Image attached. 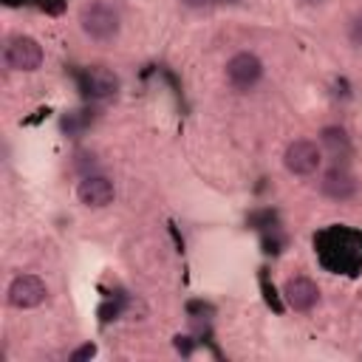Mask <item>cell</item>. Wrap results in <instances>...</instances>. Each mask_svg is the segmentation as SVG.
<instances>
[{
    "label": "cell",
    "instance_id": "cell-1",
    "mask_svg": "<svg viewBox=\"0 0 362 362\" xmlns=\"http://www.w3.org/2000/svg\"><path fill=\"white\" fill-rule=\"evenodd\" d=\"M79 28L96 42H110L119 34V14L105 0H90L79 8Z\"/></svg>",
    "mask_w": 362,
    "mask_h": 362
},
{
    "label": "cell",
    "instance_id": "cell-2",
    "mask_svg": "<svg viewBox=\"0 0 362 362\" xmlns=\"http://www.w3.org/2000/svg\"><path fill=\"white\" fill-rule=\"evenodd\" d=\"M42 59H45L42 45L34 37H28V34L11 37L6 42V48H3V62L11 71H37L42 65Z\"/></svg>",
    "mask_w": 362,
    "mask_h": 362
},
{
    "label": "cell",
    "instance_id": "cell-3",
    "mask_svg": "<svg viewBox=\"0 0 362 362\" xmlns=\"http://www.w3.org/2000/svg\"><path fill=\"white\" fill-rule=\"evenodd\" d=\"M322 164V150L311 139H294L283 153V167L291 175H311Z\"/></svg>",
    "mask_w": 362,
    "mask_h": 362
},
{
    "label": "cell",
    "instance_id": "cell-4",
    "mask_svg": "<svg viewBox=\"0 0 362 362\" xmlns=\"http://www.w3.org/2000/svg\"><path fill=\"white\" fill-rule=\"evenodd\" d=\"M263 76V62L257 54L252 51H238L235 57H229L226 62V82L235 88V90H249L260 82Z\"/></svg>",
    "mask_w": 362,
    "mask_h": 362
},
{
    "label": "cell",
    "instance_id": "cell-5",
    "mask_svg": "<svg viewBox=\"0 0 362 362\" xmlns=\"http://www.w3.org/2000/svg\"><path fill=\"white\" fill-rule=\"evenodd\" d=\"M48 297V288L45 283L37 277V274H17L11 283H8V291H6V300L11 308H37L42 305Z\"/></svg>",
    "mask_w": 362,
    "mask_h": 362
},
{
    "label": "cell",
    "instance_id": "cell-6",
    "mask_svg": "<svg viewBox=\"0 0 362 362\" xmlns=\"http://www.w3.org/2000/svg\"><path fill=\"white\" fill-rule=\"evenodd\" d=\"M76 198L82 206H90V209H102L107 204H113L116 198V187L107 175H85L76 187Z\"/></svg>",
    "mask_w": 362,
    "mask_h": 362
},
{
    "label": "cell",
    "instance_id": "cell-7",
    "mask_svg": "<svg viewBox=\"0 0 362 362\" xmlns=\"http://www.w3.org/2000/svg\"><path fill=\"white\" fill-rule=\"evenodd\" d=\"M283 300L294 311H311L320 303V288L311 277H288L283 283Z\"/></svg>",
    "mask_w": 362,
    "mask_h": 362
},
{
    "label": "cell",
    "instance_id": "cell-8",
    "mask_svg": "<svg viewBox=\"0 0 362 362\" xmlns=\"http://www.w3.org/2000/svg\"><path fill=\"white\" fill-rule=\"evenodd\" d=\"M356 189H359V181L345 167H339V164L337 167H328L322 173V178H320V192L328 195V198H334V201H348V198L356 195Z\"/></svg>",
    "mask_w": 362,
    "mask_h": 362
},
{
    "label": "cell",
    "instance_id": "cell-9",
    "mask_svg": "<svg viewBox=\"0 0 362 362\" xmlns=\"http://www.w3.org/2000/svg\"><path fill=\"white\" fill-rule=\"evenodd\" d=\"M119 85H122L119 76L105 65H93V68H88L82 74V90L90 99H107V96H113L119 90Z\"/></svg>",
    "mask_w": 362,
    "mask_h": 362
},
{
    "label": "cell",
    "instance_id": "cell-10",
    "mask_svg": "<svg viewBox=\"0 0 362 362\" xmlns=\"http://www.w3.org/2000/svg\"><path fill=\"white\" fill-rule=\"evenodd\" d=\"M320 141H322L328 150H334V153L348 150V136H345V130H342V127H322Z\"/></svg>",
    "mask_w": 362,
    "mask_h": 362
},
{
    "label": "cell",
    "instance_id": "cell-11",
    "mask_svg": "<svg viewBox=\"0 0 362 362\" xmlns=\"http://www.w3.org/2000/svg\"><path fill=\"white\" fill-rule=\"evenodd\" d=\"M348 40H351L356 48H362V11L351 17V23H348Z\"/></svg>",
    "mask_w": 362,
    "mask_h": 362
},
{
    "label": "cell",
    "instance_id": "cell-12",
    "mask_svg": "<svg viewBox=\"0 0 362 362\" xmlns=\"http://www.w3.org/2000/svg\"><path fill=\"white\" fill-rule=\"evenodd\" d=\"M96 354V345L93 342H85V345H79L74 354H71V362H85V359H90Z\"/></svg>",
    "mask_w": 362,
    "mask_h": 362
},
{
    "label": "cell",
    "instance_id": "cell-13",
    "mask_svg": "<svg viewBox=\"0 0 362 362\" xmlns=\"http://www.w3.org/2000/svg\"><path fill=\"white\" fill-rule=\"evenodd\" d=\"M187 8H206V6H215V0H181Z\"/></svg>",
    "mask_w": 362,
    "mask_h": 362
},
{
    "label": "cell",
    "instance_id": "cell-14",
    "mask_svg": "<svg viewBox=\"0 0 362 362\" xmlns=\"http://www.w3.org/2000/svg\"><path fill=\"white\" fill-rule=\"evenodd\" d=\"M187 339H189V337H175V348H178V351H184V354H189V348H192Z\"/></svg>",
    "mask_w": 362,
    "mask_h": 362
},
{
    "label": "cell",
    "instance_id": "cell-15",
    "mask_svg": "<svg viewBox=\"0 0 362 362\" xmlns=\"http://www.w3.org/2000/svg\"><path fill=\"white\" fill-rule=\"evenodd\" d=\"M235 3H240V0H215V6H235Z\"/></svg>",
    "mask_w": 362,
    "mask_h": 362
},
{
    "label": "cell",
    "instance_id": "cell-16",
    "mask_svg": "<svg viewBox=\"0 0 362 362\" xmlns=\"http://www.w3.org/2000/svg\"><path fill=\"white\" fill-rule=\"evenodd\" d=\"M305 3H322V0H305Z\"/></svg>",
    "mask_w": 362,
    "mask_h": 362
}]
</instances>
